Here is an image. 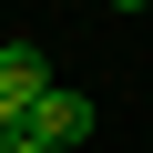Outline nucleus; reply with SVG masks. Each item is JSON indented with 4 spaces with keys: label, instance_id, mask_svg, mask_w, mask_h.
<instances>
[{
    "label": "nucleus",
    "instance_id": "f257e3e1",
    "mask_svg": "<svg viewBox=\"0 0 153 153\" xmlns=\"http://www.w3.org/2000/svg\"><path fill=\"white\" fill-rule=\"evenodd\" d=\"M92 133V92H71V82H51L41 102H31V143H51V153H71Z\"/></svg>",
    "mask_w": 153,
    "mask_h": 153
},
{
    "label": "nucleus",
    "instance_id": "f03ea898",
    "mask_svg": "<svg viewBox=\"0 0 153 153\" xmlns=\"http://www.w3.org/2000/svg\"><path fill=\"white\" fill-rule=\"evenodd\" d=\"M51 92V61H41V41H0V112H21L31 123V102Z\"/></svg>",
    "mask_w": 153,
    "mask_h": 153
},
{
    "label": "nucleus",
    "instance_id": "7ed1b4c3",
    "mask_svg": "<svg viewBox=\"0 0 153 153\" xmlns=\"http://www.w3.org/2000/svg\"><path fill=\"white\" fill-rule=\"evenodd\" d=\"M102 10H153V0H102Z\"/></svg>",
    "mask_w": 153,
    "mask_h": 153
},
{
    "label": "nucleus",
    "instance_id": "20e7f679",
    "mask_svg": "<svg viewBox=\"0 0 153 153\" xmlns=\"http://www.w3.org/2000/svg\"><path fill=\"white\" fill-rule=\"evenodd\" d=\"M10 153H51V143H10Z\"/></svg>",
    "mask_w": 153,
    "mask_h": 153
}]
</instances>
